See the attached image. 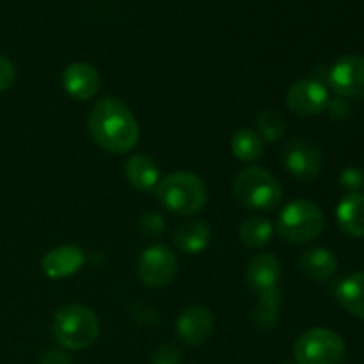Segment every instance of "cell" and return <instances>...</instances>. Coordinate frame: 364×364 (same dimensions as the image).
Instances as JSON below:
<instances>
[{"label": "cell", "instance_id": "obj_1", "mask_svg": "<svg viewBox=\"0 0 364 364\" xmlns=\"http://www.w3.org/2000/svg\"><path fill=\"white\" fill-rule=\"evenodd\" d=\"M92 141L107 153L124 155L137 146L141 128L130 107L117 96H103L87 117Z\"/></svg>", "mask_w": 364, "mask_h": 364}, {"label": "cell", "instance_id": "obj_2", "mask_svg": "<svg viewBox=\"0 0 364 364\" xmlns=\"http://www.w3.org/2000/svg\"><path fill=\"white\" fill-rule=\"evenodd\" d=\"M156 199L167 212L174 215H196L208 203L206 183L191 171H174L159 181Z\"/></svg>", "mask_w": 364, "mask_h": 364}, {"label": "cell", "instance_id": "obj_3", "mask_svg": "<svg viewBox=\"0 0 364 364\" xmlns=\"http://www.w3.org/2000/svg\"><path fill=\"white\" fill-rule=\"evenodd\" d=\"M233 196L244 208L252 212H270L283 201V187L272 173L263 167L249 166L235 178Z\"/></svg>", "mask_w": 364, "mask_h": 364}, {"label": "cell", "instance_id": "obj_4", "mask_svg": "<svg viewBox=\"0 0 364 364\" xmlns=\"http://www.w3.org/2000/svg\"><path fill=\"white\" fill-rule=\"evenodd\" d=\"M326 226L320 206L309 199L299 198L288 203L276 220V231L291 245H306L316 240Z\"/></svg>", "mask_w": 364, "mask_h": 364}, {"label": "cell", "instance_id": "obj_5", "mask_svg": "<svg viewBox=\"0 0 364 364\" xmlns=\"http://www.w3.org/2000/svg\"><path fill=\"white\" fill-rule=\"evenodd\" d=\"M52 333L57 343L66 350H84L98 340V316L87 306H64L53 316Z\"/></svg>", "mask_w": 364, "mask_h": 364}, {"label": "cell", "instance_id": "obj_6", "mask_svg": "<svg viewBox=\"0 0 364 364\" xmlns=\"http://www.w3.org/2000/svg\"><path fill=\"white\" fill-rule=\"evenodd\" d=\"M347 345L338 333L315 327L297 338L294 358L297 364H340L345 358Z\"/></svg>", "mask_w": 364, "mask_h": 364}, {"label": "cell", "instance_id": "obj_7", "mask_svg": "<svg viewBox=\"0 0 364 364\" xmlns=\"http://www.w3.org/2000/svg\"><path fill=\"white\" fill-rule=\"evenodd\" d=\"M178 274V258L167 245H149L142 251L137 262V276L148 288L167 287Z\"/></svg>", "mask_w": 364, "mask_h": 364}, {"label": "cell", "instance_id": "obj_8", "mask_svg": "<svg viewBox=\"0 0 364 364\" xmlns=\"http://www.w3.org/2000/svg\"><path fill=\"white\" fill-rule=\"evenodd\" d=\"M281 160L291 176L304 181L318 176L323 166L322 151L309 139H294L288 142L284 146Z\"/></svg>", "mask_w": 364, "mask_h": 364}, {"label": "cell", "instance_id": "obj_9", "mask_svg": "<svg viewBox=\"0 0 364 364\" xmlns=\"http://www.w3.org/2000/svg\"><path fill=\"white\" fill-rule=\"evenodd\" d=\"M287 105L299 116H316L329 107V92L322 82L302 78L287 91Z\"/></svg>", "mask_w": 364, "mask_h": 364}, {"label": "cell", "instance_id": "obj_10", "mask_svg": "<svg viewBox=\"0 0 364 364\" xmlns=\"http://www.w3.org/2000/svg\"><path fill=\"white\" fill-rule=\"evenodd\" d=\"M329 82L345 98H364V55L348 53L340 57L331 68Z\"/></svg>", "mask_w": 364, "mask_h": 364}, {"label": "cell", "instance_id": "obj_11", "mask_svg": "<svg viewBox=\"0 0 364 364\" xmlns=\"http://www.w3.org/2000/svg\"><path fill=\"white\" fill-rule=\"evenodd\" d=\"M213 329V315L206 306L194 304L185 308L176 320V334L183 343L199 347L210 338Z\"/></svg>", "mask_w": 364, "mask_h": 364}, {"label": "cell", "instance_id": "obj_12", "mask_svg": "<svg viewBox=\"0 0 364 364\" xmlns=\"http://www.w3.org/2000/svg\"><path fill=\"white\" fill-rule=\"evenodd\" d=\"M102 85V77L92 64L78 60L63 71V87L68 96L77 102H87L95 98Z\"/></svg>", "mask_w": 364, "mask_h": 364}, {"label": "cell", "instance_id": "obj_13", "mask_svg": "<svg viewBox=\"0 0 364 364\" xmlns=\"http://www.w3.org/2000/svg\"><path fill=\"white\" fill-rule=\"evenodd\" d=\"M84 251L77 245H59L46 252L41 259V270L48 279H66L84 265Z\"/></svg>", "mask_w": 364, "mask_h": 364}, {"label": "cell", "instance_id": "obj_14", "mask_svg": "<svg viewBox=\"0 0 364 364\" xmlns=\"http://www.w3.org/2000/svg\"><path fill=\"white\" fill-rule=\"evenodd\" d=\"M245 279H247L249 287L258 291V294L277 287L281 279L279 259L270 255V252H259V255L252 256L247 263Z\"/></svg>", "mask_w": 364, "mask_h": 364}, {"label": "cell", "instance_id": "obj_15", "mask_svg": "<svg viewBox=\"0 0 364 364\" xmlns=\"http://www.w3.org/2000/svg\"><path fill=\"white\" fill-rule=\"evenodd\" d=\"M124 178L135 191L151 192L160 181V169L149 155L135 153L124 164Z\"/></svg>", "mask_w": 364, "mask_h": 364}, {"label": "cell", "instance_id": "obj_16", "mask_svg": "<svg viewBox=\"0 0 364 364\" xmlns=\"http://www.w3.org/2000/svg\"><path fill=\"white\" fill-rule=\"evenodd\" d=\"M173 240L185 255H199L210 245L212 230L205 220H185L176 226Z\"/></svg>", "mask_w": 364, "mask_h": 364}, {"label": "cell", "instance_id": "obj_17", "mask_svg": "<svg viewBox=\"0 0 364 364\" xmlns=\"http://www.w3.org/2000/svg\"><path fill=\"white\" fill-rule=\"evenodd\" d=\"M338 226L352 238H364V194H347L336 208Z\"/></svg>", "mask_w": 364, "mask_h": 364}, {"label": "cell", "instance_id": "obj_18", "mask_svg": "<svg viewBox=\"0 0 364 364\" xmlns=\"http://www.w3.org/2000/svg\"><path fill=\"white\" fill-rule=\"evenodd\" d=\"M301 270L308 279L327 281L336 274L338 258L333 251L326 247L308 249L301 255Z\"/></svg>", "mask_w": 364, "mask_h": 364}, {"label": "cell", "instance_id": "obj_19", "mask_svg": "<svg viewBox=\"0 0 364 364\" xmlns=\"http://www.w3.org/2000/svg\"><path fill=\"white\" fill-rule=\"evenodd\" d=\"M338 301L355 318L364 320V272L345 277L338 287Z\"/></svg>", "mask_w": 364, "mask_h": 364}, {"label": "cell", "instance_id": "obj_20", "mask_svg": "<svg viewBox=\"0 0 364 364\" xmlns=\"http://www.w3.org/2000/svg\"><path fill=\"white\" fill-rule=\"evenodd\" d=\"M283 302V294L277 287L269 288L258 294V302L252 311V322L259 329H272L279 320V308Z\"/></svg>", "mask_w": 364, "mask_h": 364}, {"label": "cell", "instance_id": "obj_21", "mask_svg": "<svg viewBox=\"0 0 364 364\" xmlns=\"http://www.w3.org/2000/svg\"><path fill=\"white\" fill-rule=\"evenodd\" d=\"M231 153L240 162H256L263 155V139L252 128H240L231 137Z\"/></svg>", "mask_w": 364, "mask_h": 364}, {"label": "cell", "instance_id": "obj_22", "mask_svg": "<svg viewBox=\"0 0 364 364\" xmlns=\"http://www.w3.org/2000/svg\"><path fill=\"white\" fill-rule=\"evenodd\" d=\"M274 226L269 219L259 215L247 217L238 230V238L247 249H262L272 240Z\"/></svg>", "mask_w": 364, "mask_h": 364}, {"label": "cell", "instance_id": "obj_23", "mask_svg": "<svg viewBox=\"0 0 364 364\" xmlns=\"http://www.w3.org/2000/svg\"><path fill=\"white\" fill-rule=\"evenodd\" d=\"M256 124H258V134L263 139V142L281 141L284 137V132H287V121L274 109L262 110L256 117Z\"/></svg>", "mask_w": 364, "mask_h": 364}, {"label": "cell", "instance_id": "obj_24", "mask_svg": "<svg viewBox=\"0 0 364 364\" xmlns=\"http://www.w3.org/2000/svg\"><path fill=\"white\" fill-rule=\"evenodd\" d=\"M340 181L347 191H350V194L361 192L364 188V171L358 166L345 167L340 174Z\"/></svg>", "mask_w": 364, "mask_h": 364}, {"label": "cell", "instance_id": "obj_25", "mask_svg": "<svg viewBox=\"0 0 364 364\" xmlns=\"http://www.w3.org/2000/svg\"><path fill=\"white\" fill-rule=\"evenodd\" d=\"M183 352L176 345H162L151 355V364H181Z\"/></svg>", "mask_w": 364, "mask_h": 364}, {"label": "cell", "instance_id": "obj_26", "mask_svg": "<svg viewBox=\"0 0 364 364\" xmlns=\"http://www.w3.org/2000/svg\"><path fill=\"white\" fill-rule=\"evenodd\" d=\"M164 226H166V224H164V219L155 212L144 213V215L141 217V220H139V228H141L142 233L148 235V237H159V235H162Z\"/></svg>", "mask_w": 364, "mask_h": 364}, {"label": "cell", "instance_id": "obj_27", "mask_svg": "<svg viewBox=\"0 0 364 364\" xmlns=\"http://www.w3.org/2000/svg\"><path fill=\"white\" fill-rule=\"evenodd\" d=\"M16 80V68L7 57L0 55V92L7 91Z\"/></svg>", "mask_w": 364, "mask_h": 364}, {"label": "cell", "instance_id": "obj_28", "mask_svg": "<svg viewBox=\"0 0 364 364\" xmlns=\"http://www.w3.org/2000/svg\"><path fill=\"white\" fill-rule=\"evenodd\" d=\"M41 364H73L71 363L70 355L64 350L59 348H50L48 352H45V355L41 358Z\"/></svg>", "mask_w": 364, "mask_h": 364}, {"label": "cell", "instance_id": "obj_29", "mask_svg": "<svg viewBox=\"0 0 364 364\" xmlns=\"http://www.w3.org/2000/svg\"><path fill=\"white\" fill-rule=\"evenodd\" d=\"M281 364H291V363H281Z\"/></svg>", "mask_w": 364, "mask_h": 364}]
</instances>
